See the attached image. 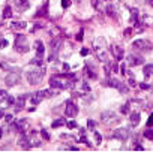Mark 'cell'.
<instances>
[{
    "label": "cell",
    "mask_w": 153,
    "mask_h": 154,
    "mask_svg": "<svg viewBox=\"0 0 153 154\" xmlns=\"http://www.w3.org/2000/svg\"><path fill=\"white\" fill-rule=\"evenodd\" d=\"M84 76H86V78H90V79H96V78H98L96 71L92 68V64H89V63H87L86 68H84Z\"/></svg>",
    "instance_id": "13"
},
{
    "label": "cell",
    "mask_w": 153,
    "mask_h": 154,
    "mask_svg": "<svg viewBox=\"0 0 153 154\" xmlns=\"http://www.w3.org/2000/svg\"><path fill=\"white\" fill-rule=\"evenodd\" d=\"M2 37H3V36H2V35H0V39H2Z\"/></svg>",
    "instance_id": "57"
},
{
    "label": "cell",
    "mask_w": 153,
    "mask_h": 154,
    "mask_svg": "<svg viewBox=\"0 0 153 154\" xmlns=\"http://www.w3.org/2000/svg\"><path fill=\"white\" fill-rule=\"evenodd\" d=\"M120 112H122V114H125V115H126V114L129 112V102L120 106Z\"/></svg>",
    "instance_id": "32"
},
{
    "label": "cell",
    "mask_w": 153,
    "mask_h": 154,
    "mask_svg": "<svg viewBox=\"0 0 153 154\" xmlns=\"http://www.w3.org/2000/svg\"><path fill=\"white\" fill-rule=\"evenodd\" d=\"M131 33H132V29L128 27V29L125 30V36H126V37H129V36H131Z\"/></svg>",
    "instance_id": "46"
},
{
    "label": "cell",
    "mask_w": 153,
    "mask_h": 154,
    "mask_svg": "<svg viewBox=\"0 0 153 154\" xmlns=\"http://www.w3.org/2000/svg\"><path fill=\"white\" fill-rule=\"evenodd\" d=\"M18 145H20L21 148H23V150H29V148H30V142H29L27 135L20 133V138H18Z\"/></svg>",
    "instance_id": "14"
},
{
    "label": "cell",
    "mask_w": 153,
    "mask_h": 154,
    "mask_svg": "<svg viewBox=\"0 0 153 154\" xmlns=\"http://www.w3.org/2000/svg\"><path fill=\"white\" fill-rule=\"evenodd\" d=\"M41 135H42V138L45 139V141H50V135H48L47 130H41Z\"/></svg>",
    "instance_id": "35"
},
{
    "label": "cell",
    "mask_w": 153,
    "mask_h": 154,
    "mask_svg": "<svg viewBox=\"0 0 153 154\" xmlns=\"http://www.w3.org/2000/svg\"><path fill=\"white\" fill-rule=\"evenodd\" d=\"M42 78H44V69H42V71H39V69L30 71V72L27 73V81H29V84H32V85L41 84Z\"/></svg>",
    "instance_id": "4"
},
{
    "label": "cell",
    "mask_w": 153,
    "mask_h": 154,
    "mask_svg": "<svg viewBox=\"0 0 153 154\" xmlns=\"http://www.w3.org/2000/svg\"><path fill=\"white\" fill-rule=\"evenodd\" d=\"M63 71H69V64L65 63V64H63Z\"/></svg>",
    "instance_id": "51"
},
{
    "label": "cell",
    "mask_w": 153,
    "mask_h": 154,
    "mask_svg": "<svg viewBox=\"0 0 153 154\" xmlns=\"http://www.w3.org/2000/svg\"><path fill=\"white\" fill-rule=\"evenodd\" d=\"M128 136H129L128 135V129H125V127H120V129L113 130V135H111V138L119 139V141H126Z\"/></svg>",
    "instance_id": "8"
},
{
    "label": "cell",
    "mask_w": 153,
    "mask_h": 154,
    "mask_svg": "<svg viewBox=\"0 0 153 154\" xmlns=\"http://www.w3.org/2000/svg\"><path fill=\"white\" fill-rule=\"evenodd\" d=\"M107 14L110 15V17H114V18H116V15H117V12H116V8H114L111 3L107 6Z\"/></svg>",
    "instance_id": "27"
},
{
    "label": "cell",
    "mask_w": 153,
    "mask_h": 154,
    "mask_svg": "<svg viewBox=\"0 0 153 154\" xmlns=\"http://www.w3.org/2000/svg\"><path fill=\"white\" fill-rule=\"evenodd\" d=\"M15 51H18L20 54H26L29 51V42H27V37L23 36V35H17L15 36Z\"/></svg>",
    "instance_id": "1"
},
{
    "label": "cell",
    "mask_w": 153,
    "mask_h": 154,
    "mask_svg": "<svg viewBox=\"0 0 153 154\" xmlns=\"http://www.w3.org/2000/svg\"><path fill=\"white\" fill-rule=\"evenodd\" d=\"M101 121H102L104 124H107V126H111V124L120 123V118H119L113 111H105V112L101 114Z\"/></svg>",
    "instance_id": "3"
},
{
    "label": "cell",
    "mask_w": 153,
    "mask_h": 154,
    "mask_svg": "<svg viewBox=\"0 0 153 154\" xmlns=\"http://www.w3.org/2000/svg\"><path fill=\"white\" fill-rule=\"evenodd\" d=\"M147 3H149V5H150V6L153 8V0H147Z\"/></svg>",
    "instance_id": "56"
},
{
    "label": "cell",
    "mask_w": 153,
    "mask_h": 154,
    "mask_svg": "<svg viewBox=\"0 0 153 154\" xmlns=\"http://www.w3.org/2000/svg\"><path fill=\"white\" fill-rule=\"evenodd\" d=\"M122 73H123V75H125V73H126V66H125V64H123V66H122Z\"/></svg>",
    "instance_id": "52"
},
{
    "label": "cell",
    "mask_w": 153,
    "mask_h": 154,
    "mask_svg": "<svg viewBox=\"0 0 153 154\" xmlns=\"http://www.w3.org/2000/svg\"><path fill=\"white\" fill-rule=\"evenodd\" d=\"M134 150H138V151H143L144 148H143V147H141L140 144H135V145H134Z\"/></svg>",
    "instance_id": "49"
},
{
    "label": "cell",
    "mask_w": 153,
    "mask_h": 154,
    "mask_svg": "<svg viewBox=\"0 0 153 154\" xmlns=\"http://www.w3.org/2000/svg\"><path fill=\"white\" fill-rule=\"evenodd\" d=\"M104 2H107V0H104Z\"/></svg>",
    "instance_id": "58"
},
{
    "label": "cell",
    "mask_w": 153,
    "mask_h": 154,
    "mask_svg": "<svg viewBox=\"0 0 153 154\" xmlns=\"http://www.w3.org/2000/svg\"><path fill=\"white\" fill-rule=\"evenodd\" d=\"M138 18H140V15H138V9L132 8V9H131V23L135 24L137 21H138Z\"/></svg>",
    "instance_id": "23"
},
{
    "label": "cell",
    "mask_w": 153,
    "mask_h": 154,
    "mask_svg": "<svg viewBox=\"0 0 153 154\" xmlns=\"http://www.w3.org/2000/svg\"><path fill=\"white\" fill-rule=\"evenodd\" d=\"M126 61H128V64H129V66H140V64H143V63H144L143 57H140V55H135V54H131V55H128Z\"/></svg>",
    "instance_id": "10"
},
{
    "label": "cell",
    "mask_w": 153,
    "mask_h": 154,
    "mask_svg": "<svg viewBox=\"0 0 153 154\" xmlns=\"http://www.w3.org/2000/svg\"><path fill=\"white\" fill-rule=\"evenodd\" d=\"M12 17V8L8 5V6H5V9H3V18H11Z\"/></svg>",
    "instance_id": "28"
},
{
    "label": "cell",
    "mask_w": 153,
    "mask_h": 154,
    "mask_svg": "<svg viewBox=\"0 0 153 154\" xmlns=\"http://www.w3.org/2000/svg\"><path fill=\"white\" fill-rule=\"evenodd\" d=\"M83 90H84V91H90V85L87 84V81L83 82Z\"/></svg>",
    "instance_id": "41"
},
{
    "label": "cell",
    "mask_w": 153,
    "mask_h": 154,
    "mask_svg": "<svg viewBox=\"0 0 153 154\" xmlns=\"http://www.w3.org/2000/svg\"><path fill=\"white\" fill-rule=\"evenodd\" d=\"M147 127H153V112H152L150 117L147 118Z\"/></svg>",
    "instance_id": "36"
},
{
    "label": "cell",
    "mask_w": 153,
    "mask_h": 154,
    "mask_svg": "<svg viewBox=\"0 0 153 154\" xmlns=\"http://www.w3.org/2000/svg\"><path fill=\"white\" fill-rule=\"evenodd\" d=\"M5 120L6 121H12V115H5Z\"/></svg>",
    "instance_id": "50"
},
{
    "label": "cell",
    "mask_w": 153,
    "mask_h": 154,
    "mask_svg": "<svg viewBox=\"0 0 153 154\" xmlns=\"http://www.w3.org/2000/svg\"><path fill=\"white\" fill-rule=\"evenodd\" d=\"M111 53H113V55L117 58V60H122L123 58V50L119 47V45H111Z\"/></svg>",
    "instance_id": "17"
},
{
    "label": "cell",
    "mask_w": 153,
    "mask_h": 154,
    "mask_svg": "<svg viewBox=\"0 0 153 154\" xmlns=\"http://www.w3.org/2000/svg\"><path fill=\"white\" fill-rule=\"evenodd\" d=\"M83 36H84V30L81 29V30L78 32V35H77V40H78V42H81V40H83Z\"/></svg>",
    "instance_id": "40"
},
{
    "label": "cell",
    "mask_w": 153,
    "mask_h": 154,
    "mask_svg": "<svg viewBox=\"0 0 153 154\" xmlns=\"http://www.w3.org/2000/svg\"><path fill=\"white\" fill-rule=\"evenodd\" d=\"M78 114V106L72 102V100H68L66 102V108H65V115L66 117H75Z\"/></svg>",
    "instance_id": "7"
},
{
    "label": "cell",
    "mask_w": 153,
    "mask_h": 154,
    "mask_svg": "<svg viewBox=\"0 0 153 154\" xmlns=\"http://www.w3.org/2000/svg\"><path fill=\"white\" fill-rule=\"evenodd\" d=\"M48 8H50V2H45V3L42 5V8L38 9L36 17H47L48 15Z\"/></svg>",
    "instance_id": "19"
},
{
    "label": "cell",
    "mask_w": 153,
    "mask_h": 154,
    "mask_svg": "<svg viewBox=\"0 0 153 154\" xmlns=\"http://www.w3.org/2000/svg\"><path fill=\"white\" fill-rule=\"evenodd\" d=\"M11 27H12L14 30H24V29L27 27V24L24 23V21H14V23L11 24Z\"/></svg>",
    "instance_id": "21"
},
{
    "label": "cell",
    "mask_w": 153,
    "mask_h": 154,
    "mask_svg": "<svg viewBox=\"0 0 153 154\" xmlns=\"http://www.w3.org/2000/svg\"><path fill=\"white\" fill-rule=\"evenodd\" d=\"M2 117H5V112H3V109L0 108V118H2Z\"/></svg>",
    "instance_id": "54"
},
{
    "label": "cell",
    "mask_w": 153,
    "mask_h": 154,
    "mask_svg": "<svg viewBox=\"0 0 153 154\" xmlns=\"http://www.w3.org/2000/svg\"><path fill=\"white\" fill-rule=\"evenodd\" d=\"M32 64H35V66H42L44 64V60H42V57H39V55H36L35 58H32V61H30Z\"/></svg>",
    "instance_id": "29"
},
{
    "label": "cell",
    "mask_w": 153,
    "mask_h": 154,
    "mask_svg": "<svg viewBox=\"0 0 153 154\" xmlns=\"http://www.w3.org/2000/svg\"><path fill=\"white\" fill-rule=\"evenodd\" d=\"M140 120H141L140 112H134L132 115H131V124H132V126H138L140 124Z\"/></svg>",
    "instance_id": "22"
},
{
    "label": "cell",
    "mask_w": 153,
    "mask_h": 154,
    "mask_svg": "<svg viewBox=\"0 0 153 154\" xmlns=\"http://www.w3.org/2000/svg\"><path fill=\"white\" fill-rule=\"evenodd\" d=\"M132 48L137 50V51H144V53H149L153 50V43L147 39H137L132 42Z\"/></svg>",
    "instance_id": "2"
},
{
    "label": "cell",
    "mask_w": 153,
    "mask_h": 154,
    "mask_svg": "<svg viewBox=\"0 0 153 154\" xmlns=\"http://www.w3.org/2000/svg\"><path fill=\"white\" fill-rule=\"evenodd\" d=\"M113 71H114V72H117V71H119V68H117V64H113Z\"/></svg>",
    "instance_id": "55"
},
{
    "label": "cell",
    "mask_w": 153,
    "mask_h": 154,
    "mask_svg": "<svg viewBox=\"0 0 153 154\" xmlns=\"http://www.w3.org/2000/svg\"><path fill=\"white\" fill-rule=\"evenodd\" d=\"M3 136V126H0V138Z\"/></svg>",
    "instance_id": "53"
},
{
    "label": "cell",
    "mask_w": 153,
    "mask_h": 154,
    "mask_svg": "<svg viewBox=\"0 0 153 154\" xmlns=\"http://www.w3.org/2000/svg\"><path fill=\"white\" fill-rule=\"evenodd\" d=\"M95 127H96V121H93V120H89V121H87V129L93 130Z\"/></svg>",
    "instance_id": "34"
},
{
    "label": "cell",
    "mask_w": 153,
    "mask_h": 154,
    "mask_svg": "<svg viewBox=\"0 0 153 154\" xmlns=\"http://www.w3.org/2000/svg\"><path fill=\"white\" fill-rule=\"evenodd\" d=\"M42 99H44V97H42V93H41V91H36V93H32V94H30V102H32L33 105L41 103Z\"/></svg>",
    "instance_id": "20"
},
{
    "label": "cell",
    "mask_w": 153,
    "mask_h": 154,
    "mask_svg": "<svg viewBox=\"0 0 153 154\" xmlns=\"http://www.w3.org/2000/svg\"><path fill=\"white\" fill-rule=\"evenodd\" d=\"M50 35H51V37H57V36L60 35V30L56 29V27H53V29L50 30Z\"/></svg>",
    "instance_id": "33"
},
{
    "label": "cell",
    "mask_w": 153,
    "mask_h": 154,
    "mask_svg": "<svg viewBox=\"0 0 153 154\" xmlns=\"http://www.w3.org/2000/svg\"><path fill=\"white\" fill-rule=\"evenodd\" d=\"M18 82H20V75H18L17 72H11V73L6 75V78H5L6 87H14V85H17Z\"/></svg>",
    "instance_id": "9"
},
{
    "label": "cell",
    "mask_w": 153,
    "mask_h": 154,
    "mask_svg": "<svg viewBox=\"0 0 153 154\" xmlns=\"http://www.w3.org/2000/svg\"><path fill=\"white\" fill-rule=\"evenodd\" d=\"M6 47H8V40L2 37L0 39V48H6Z\"/></svg>",
    "instance_id": "39"
},
{
    "label": "cell",
    "mask_w": 153,
    "mask_h": 154,
    "mask_svg": "<svg viewBox=\"0 0 153 154\" xmlns=\"http://www.w3.org/2000/svg\"><path fill=\"white\" fill-rule=\"evenodd\" d=\"M50 45H51V55H50V61H53V60H56V58H57L59 50H60V47H62V39H60V36L53 37V39H51V42H50Z\"/></svg>",
    "instance_id": "6"
},
{
    "label": "cell",
    "mask_w": 153,
    "mask_h": 154,
    "mask_svg": "<svg viewBox=\"0 0 153 154\" xmlns=\"http://www.w3.org/2000/svg\"><path fill=\"white\" fill-rule=\"evenodd\" d=\"M62 6L66 9V8H69L71 6V0H62Z\"/></svg>",
    "instance_id": "37"
},
{
    "label": "cell",
    "mask_w": 153,
    "mask_h": 154,
    "mask_svg": "<svg viewBox=\"0 0 153 154\" xmlns=\"http://www.w3.org/2000/svg\"><path fill=\"white\" fill-rule=\"evenodd\" d=\"M35 48H36V55L44 57V54H45V45H44L41 40H36L35 42Z\"/></svg>",
    "instance_id": "18"
},
{
    "label": "cell",
    "mask_w": 153,
    "mask_h": 154,
    "mask_svg": "<svg viewBox=\"0 0 153 154\" xmlns=\"http://www.w3.org/2000/svg\"><path fill=\"white\" fill-rule=\"evenodd\" d=\"M27 127H29V121L27 120H20L18 123L15 121V124H14V129L18 132V133H26Z\"/></svg>",
    "instance_id": "11"
},
{
    "label": "cell",
    "mask_w": 153,
    "mask_h": 154,
    "mask_svg": "<svg viewBox=\"0 0 153 154\" xmlns=\"http://www.w3.org/2000/svg\"><path fill=\"white\" fill-rule=\"evenodd\" d=\"M15 5H17V9L20 12H24L30 8V3L27 2V0H15Z\"/></svg>",
    "instance_id": "16"
},
{
    "label": "cell",
    "mask_w": 153,
    "mask_h": 154,
    "mask_svg": "<svg viewBox=\"0 0 153 154\" xmlns=\"http://www.w3.org/2000/svg\"><path fill=\"white\" fill-rule=\"evenodd\" d=\"M26 105V96H20L14 100V108H15V111H21V109L24 108Z\"/></svg>",
    "instance_id": "15"
},
{
    "label": "cell",
    "mask_w": 153,
    "mask_h": 154,
    "mask_svg": "<svg viewBox=\"0 0 153 154\" xmlns=\"http://www.w3.org/2000/svg\"><path fill=\"white\" fill-rule=\"evenodd\" d=\"M105 73H107V76H108V78H110V75H111V71H110V64H108V63L105 64Z\"/></svg>",
    "instance_id": "43"
},
{
    "label": "cell",
    "mask_w": 153,
    "mask_h": 154,
    "mask_svg": "<svg viewBox=\"0 0 153 154\" xmlns=\"http://www.w3.org/2000/svg\"><path fill=\"white\" fill-rule=\"evenodd\" d=\"M95 141H96V144H101V141H102V136L98 132H95Z\"/></svg>",
    "instance_id": "38"
},
{
    "label": "cell",
    "mask_w": 153,
    "mask_h": 154,
    "mask_svg": "<svg viewBox=\"0 0 153 154\" xmlns=\"http://www.w3.org/2000/svg\"><path fill=\"white\" fill-rule=\"evenodd\" d=\"M65 124H66V121H65V118L56 120V121L53 123V129H56V127H60V126H65Z\"/></svg>",
    "instance_id": "31"
},
{
    "label": "cell",
    "mask_w": 153,
    "mask_h": 154,
    "mask_svg": "<svg viewBox=\"0 0 153 154\" xmlns=\"http://www.w3.org/2000/svg\"><path fill=\"white\" fill-rule=\"evenodd\" d=\"M129 85H132V87H135L137 84H135V79H134V76L131 75V79H129Z\"/></svg>",
    "instance_id": "47"
},
{
    "label": "cell",
    "mask_w": 153,
    "mask_h": 154,
    "mask_svg": "<svg viewBox=\"0 0 153 154\" xmlns=\"http://www.w3.org/2000/svg\"><path fill=\"white\" fill-rule=\"evenodd\" d=\"M143 73L144 76H153V64H146L144 66V69H143Z\"/></svg>",
    "instance_id": "24"
},
{
    "label": "cell",
    "mask_w": 153,
    "mask_h": 154,
    "mask_svg": "<svg viewBox=\"0 0 153 154\" xmlns=\"http://www.w3.org/2000/svg\"><path fill=\"white\" fill-rule=\"evenodd\" d=\"M89 53H90V51H89V48H83V50H81V55H87Z\"/></svg>",
    "instance_id": "48"
},
{
    "label": "cell",
    "mask_w": 153,
    "mask_h": 154,
    "mask_svg": "<svg viewBox=\"0 0 153 154\" xmlns=\"http://www.w3.org/2000/svg\"><path fill=\"white\" fill-rule=\"evenodd\" d=\"M66 126H68L69 129H75V127H77V123H75V121H66Z\"/></svg>",
    "instance_id": "42"
},
{
    "label": "cell",
    "mask_w": 153,
    "mask_h": 154,
    "mask_svg": "<svg viewBox=\"0 0 153 154\" xmlns=\"http://www.w3.org/2000/svg\"><path fill=\"white\" fill-rule=\"evenodd\" d=\"M140 87H141L143 90H149V89H150V85H149V84H146V82H141V84H140Z\"/></svg>",
    "instance_id": "45"
},
{
    "label": "cell",
    "mask_w": 153,
    "mask_h": 154,
    "mask_svg": "<svg viewBox=\"0 0 153 154\" xmlns=\"http://www.w3.org/2000/svg\"><path fill=\"white\" fill-rule=\"evenodd\" d=\"M27 138H29L30 147H39L41 145V135L36 133V132H32L30 135H27Z\"/></svg>",
    "instance_id": "12"
},
{
    "label": "cell",
    "mask_w": 153,
    "mask_h": 154,
    "mask_svg": "<svg viewBox=\"0 0 153 154\" xmlns=\"http://www.w3.org/2000/svg\"><path fill=\"white\" fill-rule=\"evenodd\" d=\"M93 45H95V51H96L98 57H99L101 60H104V61H105L107 54H105V40H104V37H98V39L95 40Z\"/></svg>",
    "instance_id": "5"
},
{
    "label": "cell",
    "mask_w": 153,
    "mask_h": 154,
    "mask_svg": "<svg viewBox=\"0 0 153 154\" xmlns=\"http://www.w3.org/2000/svg\"><path fill=\"white\" fill-rule=\"evenodd\" d=\"M41 93H42V97L45 99V97H53V96H57V93H59V91L51 89V90H44V91H41Z\"/></svg>",
    "instance_id": "25"
},
{
    "label": "cell",
    "mask_w": 153,
    "mask_h": 154,
    "mask_svg": "<svg viewBox=\"0 0 153 154\" xmlns=\"http://www.w3.org/2000/svg\"><path fill=\"white\" fill-rule=\"evenodd\" d=\"M144 138L153 139V127H147V130L144 132Z\"/></svg>",
    "instance_id": "30"
},
{
    "label": "cell",
    "mask_w": 153,
    "mask_h": 154,
    "mask_svg": "<svg viewBox=\"0 0 153 154\" xmlns=\"http://www.w3.org/2000/svg\"><path fill=\"white\" fill-rule=\"evenodd\" d=\"M108 85H111V87H114V89H120V85H122V82L120 81H117L116 78H113V79H108Z\"/></svg>",
    "instance_id": "26"
},
{
    "label": "cell",
    "mask_w": 153,
    "mask_h": 154,
    "mask_svg": "<svg viewBox=\"0 0 153 154\" xmlns=\"http://www.w3.org/2000/svg\"><path fill=\"white\" fill-rule=\"evenodd\" d=\"M9 94L5 91V90H0V100H2V99H5V97H8Z\"/></svg>",
    "instance_id": "44"
}]
</instances>
